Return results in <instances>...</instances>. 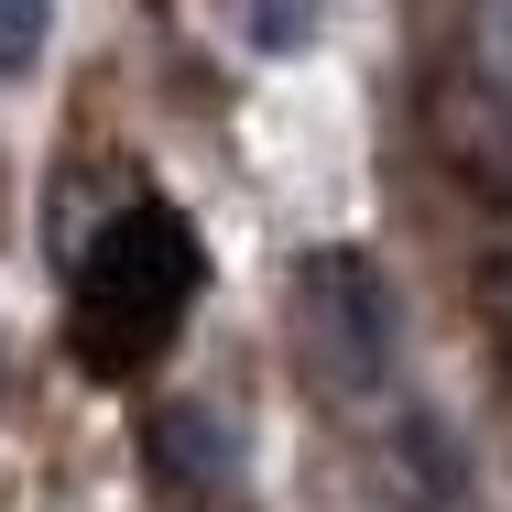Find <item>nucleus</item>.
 <instances>
[{
    "label": "nucleus",
    "instance_id": "obj_1",
    "mask_svg": "<svg viewBox=\"0 0 512 512\" xmlns=\"http://www.w3.org/2000/svg\"><path fill=\"white\" fill-rule=\"evenodd\" d=\"M197 284H207V251H197V229H186V207H164V197L109 207L99 229H88V251H77V284H66L77 360L99 382L164 360V338L186 327Z\"/></svg>",
    "mask_w": 512,
    "mask_h": 512
},
{
    "label": "nucleus",
    "instance_id": "obj_2",
    "mask_svg": "<svg viewBox=\"0 0 512 512\" xmlns=\"http://www.w3.org/2000/svg\"><path fill=\"white\" fill-rule=\"evenodd\" d=\"M306 327H316V349H327V371L382 382L393 371V284H382V262L349 251V240H327L306 262Z\"/></svg>",
    "mask_w": 512,
    "mask_h": 512
},
{
    "label": "nucleus",
    "instance_id": "obj_3",
    "mask_svg": "<svg viewBox=\"0 0 512 512\" xmlns=\"http://www.w3.org/2000/svg\"><path fill=\"white\" fill-rule=\"evenodd\" d=\"M229 22H240L251 55H306L316 22H327V0H229Z\"/></svg>",
    "mask_w": 512,
    "mask_h": 512
},
{
    "label": "nucleus",
    "instance_id": "obj_4",
    "mask_svg": "<svg viewBox=\"0 0 512 512\" xmlns=\"http://www.w3.org/2000/svg\"><path fill=\"white\" fill-rule=\"evenodd\" d=\"M44 33H55V0H0V77H33Z\"/></svg>",
    "mask_w": 512,
    "mask_h": 512
},
{
    "label": "nucleus",
    "instance_id": "obj_5",
    "mask_svg": "<svg viewBox=\"0 0 512 512\" xmlns=\"http://www.w3.org/2000/svg\"><path fill=\"white\" fill-rule=\"evenodd\" d=\"M469 44H480V77L512 99V0H480L469 11Z\"/></svg>",
    "mask_w": 512,
    "mask_h": 512
},
{
    "label": "nucleus",
    "instance_id": "obj_6",
    "mask_svg": "<svg viewBox=\"0 0 512 512\" xmlns=\"http://www.w3.org/2000/svg\"><path fill=\"white\" fill-rule=\"evenodd\" d=\"M480 306H491V327L512 338V240L491 251V273H480Z\"/></svg>",
    "mask_w": 512,
    "mask_h": 512
}]
</instances>
